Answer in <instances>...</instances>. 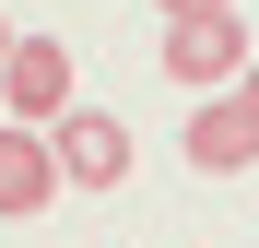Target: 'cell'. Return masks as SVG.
I'll use <instances>...</instances> for the list:
<instances>
[{
  "label": "cell",
  "instance_id": "4",
  "mask_svg": "<svg viewBox=\"0 0 259 248\" xmlns=\"http://www.w3.org/2000/svg\"><path fill=\"white\" fill-rule=\"evenodd\" d=\"M71 178H59V142L35 130V118H0V225H24V213H48Z\"/></svg>",
  "mask_w": 259,
  "mask_h": 248
},
{
  "label": "cell",
  "instance_id": "8",
  "mask_svg": "<svg viewBox=\"0 0 259 248\" xmlns=\"http://www.w3.org/2000/svg\"><path fill=\"white\" fill-rule=\"evenodd\" d=\"M247 95H259V59H247Z\"/></svg>",
  "mask_w": 259,
  "mask_h": 248
},
{
  "label": "cell",
  "instance_id": "3",
  "mask_svg": "<svg viewBox=\"0 0 259 248\" xmlns=\"http://www.w3.org/2000/svg\"><path fill=\"white\" fill-rule=\"evenodd\" d=\"M0 107L35 118V130L71 118V48H59V36H12V59H0Z\"/></svg>",
  "mask_w": 259,
  "mask_h": 248
},
{
  "label": "cell",
  "instance_id": "5",
  "mask_svg": "<svg viewBox=\"0 0 259 248\" xmlns=\"http://www.w3.org/2000/svg\"><path fill=\"white\" fill-rule=\"evenodd\" d=\"M48 142H59V178H71V189H118V178H130V130H118L106 107H71Z\"/></svg>",
  "mask_w": 259,
  "mask_h": 248
},
{
  "label": "cell",
  "instance_id": "6",
  "mask_svg": "<svg viewBox=\"0 0 259 248\" xmlns=\"http://www.w3.org/2000/svg\"><path fill=\"white\" fill-rule=\"evenodd\" d=\"M165 12H212V0H165Z\"/></svg>",
  "mask_w": 259,
  "mask_h": 248
},
{
  "label": "cell",
  "instance_id": "1",
  "mask_svg": "<svg viewBox=\"0 0 259 248\" xmlns=\"http://www.w3.org/2000/svg\"><path fill=\"white\" fill-rule=\"evenodd\" d=\"M247 12L236 0H212V12H165V83H189V95H224V83H247Z\"/></svg>",
  "mask_w": 259,
  "mask_h": 248
},
{
  "label": "cell",
  "instance_id": "7",
  "mask_svg": "<svg viewBox=\"0 0 259 248\" xmlns=\"http://www.w3.org/2000/svg\"><path fill=\"white\" fill-rule=\"evenodd\" d=\"M0 59H12V24H0Z\"/></svg>",
  "mask_w": 259,
  "mask_h": 248
},
{
  "label": "cell",
  "instance_id": "2",
  "mask_svg": "<svg viewBox=\"0 0 259 248\" xmlns=\"http://www.w3.org/2000/svg\"><path fill=\"white\" fill-rule=\"evenodd\" d=\"M177 154L200 165V178H247V165H259V95H247V83L200 95V107H189V130H177Z\"/></svg>",
  "mask_w": 259,
  "mask_h": 248
}]
</instances>
